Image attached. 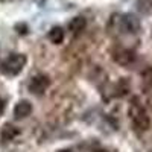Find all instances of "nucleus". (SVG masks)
Wrapping results in <instances>:
<instances>
[{"mask_svg":"<svg viewBox=\"0 0 152 152\" xmlns=\"http://www.w3.org/2000/svg\"><path fill=\"white\" fill-rule=\"evenodd\" d=\"M24 64H26V56L23 53H14L0 64V72L9 76H14L23 70Z\"/></svg>","mask_w":152,"mask_h":152,"instance_id":"f257e3e1","label":"nucleus"},{"mask_svg":"<svg viewBox=\"0 0 152 152\" xmlns=\"http://www.w3.org/2000/svg\"><path fill=\"white\" fill-rule=\"evenodd\" d=\"M131 114H132V122H134V126L140 131H146L149 129L151 126V119L148 116V113L138 105H132L131 108Z\"/></svg>","mask_w":152,"mask_h":152,"instance_id":"f03ea898","label":"nucleus"},{"mask_svg":"<svg viewBox=\"0 0 152 152\" xmlns=\"http://www.w3.org/2000/svg\"><path fill=\"white\" fill-rule=\"evenodd\" d=\"M50 84V79L47 78L46 75H37L31 79V84H29V90L35 94H41L47 90V87Z\"/></svg>","mask_w":152,"mask_h":152,"instance_id":"7ed1b4c3","label":"nucleus"},{"mask_svg":"<svg viewBox=\"0 0 152 152\" xmlns=\"http://www.w3.org/2000/svg\"><path fill=\"white\" fill-rule=\"evenodd\" d=\"M122 28L128 34H137L138 31H140L142 24H140V20H138L135 15L126 14V15L122 17Z\"/></svg>","mask_w":152,"mask_h":152,"instance_id":"20e7f679","label":"nucleus"},{"mask_svg":"<svg viewBox=\"0 0 152 152\" xmlns=\"http://www.w3.org/2000/svg\"><path fill=\"white\" fill-rule=\"evenodd\" d=\"M135 59V53L129 49H120L114 53V61L120 66H129Z\"/></svg>","mask_w":152,"mask_h":152,"instance_id":"39448f33","label":"nucleus"},{"mask_svg":"<svg viewBox=\"0 0 152 152\" xmlns=\"http://www.w3.org/2000/svg\"><path fill=\"white\" fill-rule=\"evenodd\" d=\"M31 113H32V105H31L29 100H20V102L15 105V108H14V116L18 120L31 116Z\"/></svg>","mask_w":152,"mask_h":152,"instance_id":"423d86ee","label":"nucleus"},{"mask_svg":"<svg viewBox=\"0 0 152 152\" xmlns=\"http://www.w3.org/2000/svg\"><path fill=\"white\" fill-rule=\"evenodd\" d=\"M18 135V129L15 128L14 125H11V123H6L3 128H2V132H0V138H2L3 142H9L12 140L14 137Z\"/></svg>","mask_w":152,"mask_h":152,"instance_id":"0eeeda50","label":"nucleus"},{"mask_svg":"<svg viewBox=\"0 0 152 152\" xmlns=\"http://www.w3.org/2000/svg\"><path fill=\"white\" fill-rule=\"evenodd\" d=\"M64 37H66L64 29L59 28V26L52 28L50 32H49V38H50V41H52L53 44H61L62 41H64Z\"/></svg>","mask_w":152,"mask_h":152,"instance_id":"6e6552de","label":"nucleus"},{"mask_svg":"<svg viewBox=\"0 0 152 152\" xmlns=\"http://www.w3.org/2000/svg\"><path fill=\"white\" fill-rule=\"evenodd\" d=\"M85 26H87V21H85L84 17H75V18H72L70 23H69V31L78 34V32L84 31Z\"/></svg>","mask_w":152,"mask_h":152,"instance_id":"1a4fd4ad","label":"nucleus"},{"mask_svg":"<svg viewBox=\"0 0 152 152\" xmlns=\"http://www.w3.org/2000/svg\"><path fill=\"white\" fill-rule=\"evenodd\" d=\"M142 79H143L145 88H152V67L146 69V70L142 73Z\"/></svg>","mask_w":152,"mask_h":152,"instance_id":"9d476101","label":"nucleus"},{"mask_svg":"<svg viewBox=\"0 0 152 152\" xmlns=\"http://www.w3.org/2000/svg\"><path fill=\"white\" fill-rule=\"evenodd\" d=\"M116 90H117V96H125L126 93H128L129 91V84L128 82H126L125 79H122L119 84H117V87H116Z\"/></svg>","mask_w":152,"mask_h":152,"instance_id":"9b49d317","label":"nucleus"},{"mask_svg":"<svg viewBox=\"0 0 152 152\" xmlns=\"http://www.w3.org/2000/svg\"><path fill=\"white\" fill-rule=\"evenodd\" d=\"M5 107H6V104H5V100L0 97V116L3 114V111H5Z\"/></svg>","mask_w":152,"mask_h":152,"instance_id":"f8f14e48","label":"nucleus"},{"mask_svg":"<svg viewBox=\"0 0 152 152\" xmlns=\"http://www.w3.org/2000/svg\"><path fill=\"white\" fill-rule=\"evenodd\" d=\"M93 152H108L107 149H102V148H97V149H94Z\"/></svg>","mask_w":152,"mask_h":152,"instance_id":"ddd939ff","label":"nucleus"},{"mask_svg":"<svg viewBox=\"0 0 152 152\" xmlns=\"http://www.w3.org/2000/svg\"><path fill=\"white\" fill-rule=\"evenodd\" d=\"M59 152H73L72 149H62V151H59Z\"/></svg>","mask_w":152,"mask_h":152,"instance_id":"4468645a","label":"nucleus"}]
</instances>
